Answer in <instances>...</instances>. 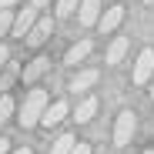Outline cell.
<instances>
[{"mask_svg":"<svg viewBox=\"0 0 154 154\" xmlns=\"http://www.w3.org/2000/svg\"><path fill=\"white\" fill-rule=\"evenodd\" d=\"M94 111H97V97L81 100V104H77V121H81V124H87V121L94 117Z\"/></svg>","mask_w":154,"mask_h":154,"instance_id":"cell-12","label":"cell"},{"mask_svg":"<svg viewBox=\"0 0 154 154\" xmlns=\"http://www.w3.org/2000/svg\"><path fill=\"white\" fill-rule=\"evenodd\" d=\"M154 81V50H141V57L134 64V84Z\"/></svg>","mask_w":154,"mask_h":154,"instance_id":"cell-3","label":"cell"},{"mask_svg":"<svg viewBox=\"0 0 154 154\" xmlns=\"http://www.w3.org/2000/svg\"><path fill=\"white\" fill-rule=\"evenodd\" d=\"M97 84V70H84V74H77L74 81H70V91H87Z\"/></svg>","mask_w":154,"mask_h":154,"instance_id":"cell-11","label":"cell"},{"mask_svg":"<svg viewBox=\"0 0 154 154\" xmlns=\"http://www.w3.org/2000/svg\"><path fill=\"white\" fill-rule=\"evenodd\" d=\"M10 114H14V100L4 94V97H0V127H4V124L10 121Z\"/></svg>","mask_w":154,"mask_h":154,"instance_id":"cell-15","label":"cell"},{"mask_svg":"<svg viewBox=\"0 0 154 154\" xmlns=\"http://www.w3.org/2000/svg\"><path fill=\"white\" fill-rule=\"evenodd\" d=\"M151 97H154V81H151Z\"/></svg>","mask_w":154,"mask_h":154,"instance_id":"cell-24","label":"cell"},{"mask_svg":"<svg viewBox=\"0 0 154 154\" xmlns=\"http://www.w3.org/2000/svg\"><path fill=\"white\" fill-rule=\"evenodd\" d=\"M34 23H37V10H34V7H23V10L14 17V34H17V37H27V34L34 30Z\"/></svg>","mask_w":154,"mask_h":154,"instance_id":"cell-4","label":"cell"},{"mask_svg":"<svg viewBox=\"0 0 154 154\" xmlns=\"http://www.w3.org/2000/svg\"><path fill=\"white\" fill-rule=\"evenodd\" d=\"M47 67H50V60H47V57H34V60H30L27 67H23V84H34L37 77H40V74L47 70Z\"/></svg>","mask_w":154,"mask_h":154,"instance_id":"cell-9","label":"cell"},{"mask_svg":"<svg viewBox=\"0 0 154 154\" xmlns=\"http://www.w3.org/2000/svg\"><path fill=\"white\" fill-rule=\"evenodd\" d=\"M14 154H30V147H17V151H14Z\"/></svg>","mask_w":154,"mask_h":154,"instance_id":"cell-23","label":"cell"},{"mask_svg":"<svg viewBox=\"0 0 154 154\" xmlns=\"http://www.w3.org/2000/svg\"><path fill=\"white\" fill-rule=\"evenodd\" d=\"M77 7H81V0H57V17H70Z\"/></svg>","mask_w":154,"mask_h":154,"instance_id":"cell-16","label":"cell"},{"mask_svg":"<svg viewBox=\"0 0 154 154\" xmlns=\"http://www.w3.org/2000/svg\"><path fill=\"white\" fill-rule=\"evenodd\" d=\"M147 4H151V0H147Z\"/></svg>","mask_w":154,"mask_h":154,"instance_id":"cell-26","label":"cell"},{"mask_svg":"<svg viewBox=\"0 0 154 154\" xmlns=\"http://www.w3.org/2000/svg\"><path fill=\"white\" fill-rule=\"evenodd\" d=\"M30 4H34V10H37V7H47V4H54V0H30Z\"/></svg>","mask_w":154,"mask_h":154,"instance_id":"cell-22","label":"cell"},{"mask_svg":"<svg viewBox=\"0 0 154 154\" xmlns=\"http://www.w3.org/2000/svg\"><path fill=\"white\" fill-rule=\"evenodd\" d=\"M134 114L131 111H121L117 114V124H114V144L124 147V144H131V134H134Z\"/></svg>","mask_w":154,"mask_h":154,"instance_id":"cell-2","label":"cell"},{"mask_svg":"<svg viewBox=\"0 0 154 154\" xmlns=\"http://www.w3.org/2000/svg\"><path fill=\"white\" fill-rule=\"evenodd\" d=\"M7 30H14V14L10 10H0V37H4Z\"/></svg>","mask_w":154,"mask_h":154,"instance_id":"cell-17","label":"cell"},{"mask_svg":"<svg viewBox=\"0 0 154 154\" xmlns=\"http://www.w3.org/2000/svg\"><path fill=\"white\" fill-rule=\"evenodd\" d=\"M74 144H77V141H74L70 134H60V137L54 141V147H50V154H70V151H74Z\"/></svg>","mask_w":154,"mask_h":154,"instance_id":"cell-14","label":"cell"},{"mask_svg":"<svg viewBox=\"0 0 154 154\" xmlns=\"http://www.w3.org/2000/svg\"><path fill=\"white\" fill-rule=\"evenodd\" d=\"M47 107H50L47 94H44V91H30V94H27V100H23V107H20V124H23V127L40 124V117H44V111H47Z\"/></svg>","mask_w":154,"mask_h":154,"instance_id":"cell-1","label":"cell"},{"mask_svg":"<svg viewBox=\"0 0 154 154\" xmlns=\"http://www.w3.org/2000/svg\"><path fill=\"white\" fill-rule=\"evenodd\" d=\"M87 54H91V40H77V44L67 50V57H64V60H67V64H81Z\"/></svg>","mask_w":154,"mask_h":154,"instance_id":"cell-10","label":"cell"},{"mask_svg":"<svg viewBox=\"0 0 154 154\" xmlns=\"http://www.w3.org/2000/svg\"><path fill=\"white\" fill-rule=\"evenodd\" d=\"M144 154H154V151H144Z\"/></svg>","mask_w":154,"mask_h":154,"instance_id":"cell-25","label":"cell"},{"mask_svg":"<svg viewBox=\"0 0 154 154\" xmlns=\"http://www.w3.org/2000/svg\"><path fill=\"white\" fill-rule=\"evenodd\" d=\"M50 34H54V20H50V17H44V20H37V23H34V30L27 34V44H30V47H40Z\"/></svg>","mask_w":154,"mask_h":154,"instance_id":"cell-7","label":"cell"},{"mask_svg":"<svg viewBox=\"0 0 154 154\" xmlns=\"http://www.w3.org/2000/svg\"><path fill=\"white\" fill-rule=\"evenodd\" d=\"M14 4H17V0H0V10H10Z\"/></svg>","mask_w":154,"mask_h":154,"instance_id":"cell-21","label":"cell"},{"mask_svg":"<svg viewBox=\"0 0 154 154\" xmlns=\"http://www.w3.org/2000/svg\"><path fill=\"white\" fill-rule=\"evenodd\" d=\"M70 154H91V144H84V141H77V144H74V151H70Z\"/></svg>","mask_w":154,"mask_h":154,"instance_id":"cell-18","label":"cell"},{"mask_svg":"<svg viewBox=\"0 0 154 154\" xmlns=\"http://www.w3.org/2000/svg\"><path fill=\"white\" fill-rule=\"evenodd\" d=\"M7 57H10V50H7L4 44H0V67H4V64H7Z\"/></svg>","mask_w":154,"mask_h":154,"instance_id":"cell-19","label":"cell"},{"mask_svg":"<svg viewBox=\"0 0 154 154\" xmlns=\"http://www.w3.org/2000/svg\"><path fill=\"white\" fill-rule=\"evenodd\" d=\"M121 20H124V7L114 4V7H107L104 14H100L97 27H100V34H111V30H117V23H121Z\"/></svg>","mask_w":154,"mask_h":154,"instance_id":"cell-5","label":"cell"},{"mask_svg":"<svg viewBox=\"0 0 154 154\" xmlns=\"http://www.w3.org/2000/svg\"><path fill=\"white\" fill-rule=\"evenodd\" d=\"M127 54V40L124 37H117L111 47H107V64H121V57Z\"/></svg>","mask_w":154,"mask_h":154,"instance_id":"cell-13","label":"cell"},{"mask_svg":"<svg viewBox=\"0 0 154 154\" xmlns=\"http://www.w3.org/2000/svg\"><path fill=\"white\" fill-rule=\"evenodd\" d=\"M67 117V100H54L47 111H44V117H40V124L44 127H54V124H60Z\"/></svg>","mask_w":154,"mask_h":154,"instance_id":"cell-8","label":"cell"},{"mask_svg":"<svg viewBox=\"0 0 154 154\" xmlns=\"http://www.w3.org/2000/svg\"><path fill=\"white\" fill-rule=\"evenodd\" d=\"M7 151H10V141H7V137H0V154H7Z\"/></svg>","mask_w":154,"mask_h":154,"instance_id":"cell-20","label":"cell"},{"mask_svg":"<svg viewBox=\"0 0 154 154\" xmlns=\"http://www.w3.org/2000/svg\"><path fill=\"white\" fill-rule=\"evenodd\" d=\"M77 20L91 27V23L100 20V0H81V7H77Z\"/></svg>","mask_w":154,"mask_h":154,"instance_id":"cell-6","label":"cell"}]
</instances>
